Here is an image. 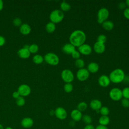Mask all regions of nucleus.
<instances>
[{"mask_svg": "<svg viewBox=\"0 0 129 129\" xmlns=\"http://www.w3.org/2000/svg\"><path fill=\"white\" fill-rule=\"evenodd\" d=\"M109 96L112 100L115 101H119L122 98V90L118 88H113L110 90Z\"/></svg>", "mask_w": 129, "mask_h": 129, "instance_id": "6", "label": "nucleus"}, {"mask_svg": "<svg viewBox=\"0 0 129 129\" xmlns=\"http://www.w3.org/2000/svg\"><path fill=\"white\" fill-rule=\"evenodd\" d=\"M34 124V121L33 119L29 117H26L23 118L21 122L22 126L25 128H29L32 127Z\"/></svg>", "mask_w": 129, "mask_h": 129, "instance_id": "14", "label": "nucleus"}, {"mask_svg": "<svg viewBox=\"0 0 129 129\" xmlns=\"http://www.w3.org/2000/svg\"><path fill=\"white\" fill-rule=\"evenodd\" d=\"M82 119L85 122V123H86V124H91L92 121L91 117L88 114H85V115H83Z\"/></svg>", "mask_w": 129, "mask_h": 129, "instance_id": "32", "label": "nucleus"}, {"mask_svg": "<svg viewBox=\"0 0 129 129\" xmlns=\"http://www.w3.org/2000/svg\"><path fill=\"white\" fill-rule=\"evenodd\" d=\"M86 40L85 32L81 30H76L72 32L69 37L70 43L76 47H79L83 44Z\"/></svg>", "mask_w": 129, "mask_h": 129, "instance_id": "1", "label": "nucleus"}, {"mask_svg": "<svg viewBox=\"0 0 129 129\" xmlns=\"http://www.w3.org/2000/svg\"><path fill=\"white\" fill-rule=\"evenodd\" d=\"M95 129H108V127L106 126H104V125H98L95 128Z\"/></svg>", "mask_w": 129, "mask_h": 129, "instance_id": "43", "label": "nucleus"}, {"mask_svg": "<svg viewBox=\"0 0 129 129\" xmlns=\"http://www.w3.org/2000/svg\"><path fill=\"white\" fill-rule=\"evenodd\" d=\"M125 3L126 5V6H127V8H129V0H126L125 2Z\"/></svg>", "mask_w": 129, "mask_h": 129, "instance_id": "45", "label": "nucleus"}, {"mask_svg": "<svg viewBox=\"0 0 129 129\" xmlns=\"http://www.w3.org/2000/svg\"><path fill=\"white\" fill-rule=\"evenodd\" d=\"M90 75V73L87 69L82 68L79 69L76 73V77L80 81H85L87 80Z\"/></svg>", "mask_w": 129, "mask_h": 129, "instance_id": "8", "label": "nucleus"}, {"mask_svg": "<svg viewBox=\"0 0 129 129\" xmlns=\"http://www.w3.org/2000/svg\"><path fill=\"white\" fill-rule=\"evenodd\" d=\"M4 129H13V128L11 126H7L6 128H5Z\"/></svg>", "mask_w": 129, "mask_h": 129, "instance_id": "47", "label": "nucleus"}, {"mask_svg": "<svg viewBox=\"0 0 129 129\" xmlns=\"http://www.w3.org/2000/svg\"><path fill=\"white\" fill-rule=\"evenodd\" d=\"M99 112L102 116H108L109 113V109L106 106H102L99 109Z\"/></svg>", "mask_w": 129, "mask_h": 129, "instance_id": "29", "label": "nucleus"}, {"mask_svg": "<svg viewBox=\"0 0 129 129\" xmlns=\"http://www.w3.org/2000/svg\"><path fill=\"white\" fill-rule=\"evenodd\" d=\"M98 122L100 125L106 126L110 122V118L108 116L101 115L98 120Z\"/></svg>", "mask_w": 129, "mask_h": 129, "instance_id": "22", "label": "nucleus"}, {"mask_svg": "<svg viewBox=\"0 0 129 129\" xmlns=\"http://www.w3.org/2000/svg\"><path fill=\"white\" fill-rule=\"evenodd\" d=\"M44 60L51 66H56L59 62V58L55 53L48 52L44 56Z\"/></svg>", "mask_w": 129, "mask_h": 129, "instance_id": "4", "label": "nucleus"}, {"mask_svg": "<svg viewBox=\"0 0 129 129\" xmlns=\"http://www.w3.org/2000/svg\"><path fill=\"white\" fill-rule=\"evenodd\" d=\"M124 71L119 68H117L113 70L109 74V78L111 82L118 84L123 81L125 78Z\"/></svg>", "mask_w": 129, "mask_h": 129, "instance_id": "2", "label": "nucleus"}, {"mask_svg": "<svg viewBox=\"0 0 129 129\" xmlns=\"http://www.w3.org/2000/svg\"><path fill=\"white\" fill-rule=\"evenodd\" d=\"M64 17V13L60 10L56 9L52 11L49 15L50 22L54 23H58L61 22Z\"/></svg>", "mask_w": 129, "mask_h": 129, "instance_id": "3", "label": "nucleus"}, {"mask_svg": "<svg viewBox=\"0 0 129 129\" xmlns=\"http://www.w3.org/2000/svg\"><path fill=\"white\" fill-rule=\"evenodd\" d=\"M28 49L31 53H35L39 50V47L36 44H32L29 45Z\"/></svg>", "mask_w": 129, "mask_h": 129, "instance_id": "28", "label": "nucleus"}, {"mask_svg": "<svg viewBox=\"0 0 129 129\" xmlns=\"http://www.w3.org/2000/svg\"><path fill=\"white\" fill-rule=\"evenodd\" d=\"M78 51L80 54L85 55L90 54L92 51V48L91 46L89 44L86 43H84L83 44L78 47Z\"/></svg>", "mask_w": 129, "mask_h": 129, "instance_id": "11", "label": "nucleus"}, {"mask_svg": "<svg viewBox=\"0 0 129 129\" xmlns=\"http://www.w3.org/2000/svg\"><path fill=\"white\" fill-rule=\"evenodd\" d=\"M102 106V102L97 99L92 100L90 103V107L91 109L95 111L99 110Z\"/></svg>", "mask_w": 129, "mask_h": 129, "instance_id": "16", "label": "nucleus"}, {"mask_svg": "<svg viewBox=\"0 0 129 129\" xmlns=\"http://www.w3.org/2000/svg\"><path fill=\"white\" fill-rule=\"evenodd\" d=\"M13 23L15 26H20L22 23L21 20L19 18H15L13 21Z\"/></svg>", "mask_w": 129, "mask_h": 129, "instance_id": "36", "label": "nucleus"}, {"mask_svg": "<svg viewBox=\"0 0 129 129\" xmlns=\"http://www.w3.org/2000/svg\"><path fill=\"white\" fill-rule=\"evenodd\" d=\"M109 15V12L106 8H101L97 13V22L99 24H102L104 21L107 20Z\"/></svg>", "mask_w": 129, "mask_h": 129, "instance_id": "5", "label": "nucleus"}, {"mask_svg": "<svg viewBox=\"0 0 129 129\" xmlns=\"http://www.w3.org/2000/svg\"><path fill=\"white\" fill-rule=\"evenodd\" d=\"M32 60L35 64H41L44 61V57L40 54H36L33 57Z\"/></svg>", "mask_w": 129, "mask_h": 129, "instance_id": "24", "label": "nucleus"}, {"mask_svg": "<svg viewBox=\"0 0 129 129\" xmlns=\"http://www.w3.org/2000/svg\"><path fill=\"white\" fill-rule=\"evenodd\" d=\"M19 30L21 33H22V34L28 35L31 32V28L29 24L27 23H24L20 26Z\"/></svg>", "mask_w": 129, "mask_h": 129, "instance_id": "20", "label": "nucleus"}, {"mask_svg": "<svg viewBox=\"0 0 129 129\" xmlns=\"http://www.w3.org/2000/svg\"><path fill=\"white\" fill-rule=\"evenodd\" d=\"M0 129H4L3 125L1 123H0Z\"/></svg>", "mask_w": 129, "mask_h": 129, "instance_id": "48", "label": "nucleus"}, {"mask_svg": "<svg viewBox=\"0 0 129 129\" xmlns=\"http://www.w3.org/2000/svg\"><path fill=\"white\" fill-rule=\"evenodd\" d=\"M80 52L78 51V50H74L72 53L71 54V55L72 56V57L75 59H77L78 58H80Z\"/></svg>", "mask_w": 129, "mask_h": 129, "instance_id": "37", "label": "nucleus"}, {"mask_svg": "<svg viewBox=\"0 0 129 129\" xmlns=\"http://www.w3.org/2000/svg\"><path fill=\"white\" fill-rule=\"evenodd\" d=\"M67 115L68 113L66 110L62 107H57L54 110V115L60 120L65 119L67 117Z\"/></svg>", "mask_w": 129, "mask_h": 129, "instance_id": "9", "label": "nucleus"}, {"mask_svg": "<svg viewBox=\"0 0 129 129\" xmlns=\"http://www.w3.org/2000/svg\"><path fill=\"white\" fill-rule=\"evenodd\" d=\"M60 10L62 12H68L69 11L71 8V5L66 1H63L60 3Z\"/></svg>", "mask_w": 129, "mask_h": 129, "instance_id": "25", "label": "nucleus"}, {"mask_svg": "<svg viewBox=\"0 0 129 129\" xmlns=\"http://www.w3.org/2000/svg\"><path fill=\"white\" fill-rule=\"evenodd\" d=\"M118 8L120 10H123V9L124 10L126 8V6L125 2H120L118 4Z\"/></svg>", "mask_w": 129, "mask_h": 129, "instance_id": "39", "label": "nucleus"}, {"mask_svg": "<svg viewBox=\"0 0 129 129\" xmlns=\"http://www.w3.org/2000/svg\"><path fill=\"white\" fill-rule=\"evenodd\" d=\"M121 105L124 108L129 107V99L126 98H122L121 99Z\"/></svg>", "mask_w": 129, "mask_h": 129, "instance_id": "35", "label": "nucleus"}, {"mask_svg": "<svg viewBox=\"0 0 129 129\" xmlns=\"http://www.w3.org/2000/svg\"><path fill=\"white\" fill-rule=\"evenodd\" d=\"M85 61L84 60L82 59V58H78L77 59H76L75 61V65L76 66V67L80 69H82L84 68V66H85Z\"/></svg>", "mask_w": 129, "mask_h": 129, "instance_id": "26", "label": "nucleus"}, {"mask_svg": "<svg viewBox=\"0 0 129 129\" xmlns=\"http://www.w3.org/2000/svg\"><path fill=\"white\" fill-rule=\"evenodd\" d=\"M88 107L87 104L85 102H81L77 105V109L81 112L85 111Z\"/></svg>", "mask_w": 129, "mask_h": 129, "instance_id": "27", "label": "nucleus"}, {"mask_svg": "<svg viewBox=\"0 0 129 129\" xmlns=\"http://www.w3.org/2000/svg\"><path fill=\"white\" fill-rule=\"evenodd\" d=\"M99 69V65L97 63L95 62H91L89 63L87 66V70L89 73L94 74L97 73Z\"/></svg>", "mask_w": 129, "mask_h": 129, "instance_id": "19", "label": "nucleus"}, {"mask_svg": "<svg viewBox=\"0 0 129 129\" xmlns=\"http://www.w3.org/2000/svg\"><path fill=\"white\" fill-rule=\"evenodd\" d=\"M122 97L129 99V87H125L122 90Z\"/></svg>", "mask_w": 129, "mask_h": 129, "instance_id": "33", "label": "nucleus"}, {"mask_svg": "<svg viewBox=\"0 0 129 129\" xmlns=\"http://www.w3.org/2000/svg\"><path fill=\"white\" fill-rule=\"evenodd\" d=\"M16 103L18 106H23L25 104V100L24 97L20 96L16 99Z\"/></svg>", "mask_w": 129, "mask_h": 129, "instance_id": "31", "label": "nucleus"}, {"mask_svg": "<svg viewBox=\"0 0 129 129\" xmlns=\"http://www.w3.org/2000/svg\"><path fill=\"white\" fill-rule=\"evenodd\" d=\"M123 16L127 19H129V8H126L123 11Z\"/></svg>", "mask_w": 129, "mask_h": 129, "instance_id": "38", "label": "nucleus"}, {"mask_svg": "<svg viewBox=\"0 0 129 129\" xmlns=\"http://www.w3.org/2000/svg\"><path fill=\"white\" fill-rule=\"evenodd\" d=\"M102 26L104 30L107 31H110L113 29L114 24L111 21L106 20L102 24Z\"/></svg>", "mask_w": 129, "mask_h": 129, "instance_id": "21", "label": "nucleus"}, {"mask_svg": "<svg viewBox=\"0 0 129 129\" xmlns=\"http://www.w3.org/2000/svg\"><path fill=\"white\" fill-rule=\"evenodd\" d=\"M63 89L66 93H71L73 90V86L71 83H66L64 85Z\"/></svg>", "mask_w": 129, "mask_h": 129, "instance_id": "30", "label": "nucleus"}, {"mask_svg": "<svg viewBox=\"0 0 129 129\" xmlns=\"http://www.w3.org/2000/svg\"><path fill=\"white\" fill-rule=\"evenodd\" d=\"M93 48L96 53L102 54L105 50V45L104 43L96 41L94 44Z\"/></svg>", "mask_w": 129, "mask_h": 129, "instance_id": "13", "label": "nucleus"}, {"mask_svg": "<svg viewBox=\"0 0 129 129\" xmlns=\"http://www.w3.org/2000/svg\"><path fill=\"white\" fill-rule=\"evenodd\" d=\"M75 50V47L70 43L64 44L62 47V51L67 54H71L72 52Z\"/></svg>", "mask_w": 129, "mask_h": 129, "instance_id": "17", "label": "nucleus"}, {"mask_svg": "<svg viewBox=\"0 0 129 129\" xmlns=\"http://www.w3.org/2000/svg\"><path fill=\"white\" fill-rule=\"evenodd\" d=\"M98 82L100 86L102 87H106L109 85L111 82L109 76L105 75H102L98 78Z\"/></svg>", "mask_w": 129, "mask_h": 129, "instance_id": "12", "label": "nucleus"}, {"mask_svg": "<svg viewBox=\"0 0 129 129\" xmlns=\"http://www.w3.org/2000/svg\"><path fill=\"white\" fill-rule=\"evenodd\" d=\"M12 96H13V97L14 98H15V99H17L19 97H20V94H19V93L18 92V91H14L13 93V94H12Z\"/></svg>", "mask_w": 129, "mask_h": 129, "instance_id": "41", "label": "nucleus"}, {"mask_svg": "<svg viewBox=\"0 0 129 129\" xmlns=\"http://www.w3.org/2000/svg\"><path fill=\"white\" fill-rule=\"evenodd\" d=\"M56 29L55 24L51 22L47 23L45 26V30L49 33H53Z\"/></svg>", "mask_w": 129, "mask_h": 129, "instance_id": "23", "label": "nucleus"}, {"mask_svg": "<svg viewBox=\"0 0 129 129\" xmlns=\"http://www.w3.org/2000/svg\"><path fill=\"white\" fill-rule=\"evenodd\" d=\"M4 7V3L3 1L2 0H0V11L2 10Z\"/></svg>", "mask_w": 129, "mask_h": 129, "instance_id": "44", "label": "nucleus"}, {"mask_svg": "<svg viewBox=\"0 0 129 129\" xmlns=\"http://www.w3.org/2000/svg\"><path fill=\"white\" fill-rule=\"evenodd\" d=\"M50 115H54V110H51V111H50Z\"/></svg>", "mask_w": 129, "mask_h": 129, "instance_id": "46", "label": "nucleus"}, {"mask_svg": "<svg viewBox=\"0 0 129 129\" xmlns=\"http://www.w3.org/2000/svg\"><path fill=\"white\" fill-rule=\"evenodd\" d=\"M82 113L77 109H74L71 113V117L73 121H79L82 118Z\"/></svg>", "mask_w": 129, "mask_h": 129, "instance_id": "15", "label": "nucleus"}, {"mask_svg": "<svg viewBox=\"0 0 129 129\" xmlns=\"http://www.w3.org/2000/svg\"><path fill=\"white\" fill-rule=\"evenodd\" d=\"M6 42L5 38L3 36L0 35V46H3Z\"/></svg>", "mask_w": 129, "mask_h": 129, "instance_id": "40", "label": "nucleus"}, {"mask_svg": "<svg viewBox=\"0 0 129 129\" xmlns=\"http://www.w3.org/2000/svg\"><path fill=\"white\" fill-rule=\"evenodd\" d=\"M107 40V37L106 35L104 34H100L99 35L97 38V41L101 43H105Z\"/></svg>", "mask_w": 129, "mask_h": 129, "instance_id": "34", "label": "nucleus"}, {"mask_svg": "<svg viewBox=\"0 0 129 129\" xmlns=\"http://www.w3.org/2000/svg\"><path fill=\"white\" fill-rule=\"evenodd\" d=\"M18 92L19 93L20 95L22 97L28 96L31 92V89L29 86L27 84H22L18 88Z\"/></svg>", "mask_w": 129, "mask_h": 129, "instance_id": "10", "label": "nucleus"}, {"mask_svg": "<svg viewBox=\"0 0 129 129\" xmlns=\"http://www.w3.org/2000/svg\"><path fill=\"white\" fill-rule=\"evenodd\" d=\"M83 129H95V127L92 124H86V125L84 127Z\"/></svg>", "mask_w": 129, "mask_h": 129, "instance_id": "42", "label": "nucleus"}, {"mask_svg": "<svg viewBox=\"0 0 129 129\" xmlns=\"http://www.w3.org/2000/svg\"><path fill=\"white\" fill-rule=\"evenodd\" d=\"M30 54L31 53L30 52L29 49L27 48H25L24 47L20 49L18 51V54L20 58H23V59H26L29 57Z\"/></svg>", "mask_w": 129, "mask_h": 129, "instance_id": "18", "label": "nucleus"}, {"mask_svg": "<svg viewBox=\"0 0 129 129\" xmlns=\"http://www.w3.org/2000/svg\"><path fill=\"white\" fill-rule=\"evenodd\" d=\"M61 78L66 83H71L74 79V75L70 70L64 69L61 73Z\"/></svg>", "mask_w": 129, "mask_h": 129, "instance_id": "7", "label": "nucleus"}]
</instances>
